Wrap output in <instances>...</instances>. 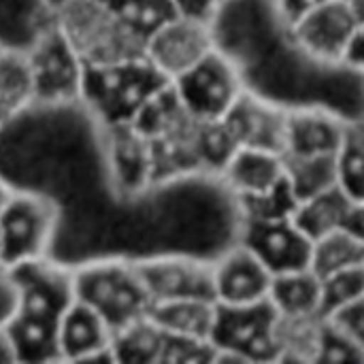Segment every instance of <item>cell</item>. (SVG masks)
Returning <instances> with one entry per match:
<instances>
[{
  "instance_id": "6da1fadb",
  "label": "cell",
  "mask_w": 364,
  "mask_h": 364,
  "mask_svg": "<svg viewBox=\"0 0 364 364\" xmlns=\"http://www.w3.org/2000/svg\"><path fill=\"white\" fill-rule=\"evenodd\" d=\"M171 83L147 55L85 66L79 105L100 128L124 126Z\"/></svg>"
},
{
  "instance_id": "7a4b0ae2",
  "label": "cell",
  "mask_w": 364,
  "mask_h": 364,
  "mask_svg": "<svg viewBox=\"0 0 364 364\" xmlns=\"http://www.w3.org/2000/svg\"><path fill=\"white\" fill-rule=\"evenodd\" d=\"M75 296L94 307L115 331L149 314L151 296L136 260L105 258L73 269Z\"/></svg>"
},
{
  "instance_id": "3957f363",
  "label": "cell",
  "mask_w": 364,
  "mask_h": 364,
  "mask_svg": "<svg viewBox=\"0 0 364 364\" xmlns=\"http://www.w3.org/2000/svg\"><path fill=\"white\" fill-rule=\"evenodd\" d=\"M55 23L85 66L145 55V41L96 0H66Z\"/></svg>"
},
{
  "instance_id": "277c9868",
  "label": "cell",
  "mask_w": 364,
  "mask_h": 364,
  "mask_svg": "<svg viewBox=\"0 0 364 364\" xmlns=\"http://www.w3.org/2000/svg\"><path fill=\"white\" fill-rule=\"evenodd\" d=\"M279 311L264 299L252 305H218L211 343L215 363H279Z\"/></svg>"
},
{
  "instance_id": "5b68a950",
  "label": "cell",
  "mask_w": 364,
  "mask_h": 364,
  "mask_svg": "<svg viewBox=\"0 0 364 364\" xmlns=\"http://www.w3.org/2000/svg\"><path fill=\"white\" fill-rule=\"evenodd\" d=\"M21 58L30 83V107L66 109L79 105L85 64L60 32L58 23Z\"/></svg>"
},
{
  "instance_id": "8992f818",
  "label": "cell",
  "mask_w": 364,
  "mask_h": 364,
  "mask_svg": "<svg viewBox=\"0 0 364 364\" xmlns=\"http://www.w3.org/2000/svg\"><path fill=\"white\" fill-rule=\"evenodd\" d=\"M173 90L183 109L205 122L224 119L247 90L239 60L218 45L190 70L173 81Z\"/></svg>"
},
{
  "instance_id": "52a82bcc",
  "label": "cell",
  "mask_w": 364,
  "mask_h": 364,
  "mask_svg": "<svg viewBox=\"0 0 364 364\" xmlns=\"http://www.w3.org/2000/svg\"><path fill=\"white\" fill-rule=\"evenodd\" d=\"M58 226V205L36 192H11L0 207V264L15 267L47 256Z\"/></svg>"
},
{
  "instance_id": "ba28073f",
  "label": "cell",
  "mask_w": 364,
  "mask_h": 364,
  "mask_svg": "<svg viewBox=\"0 0 364 364\" xmlns=\"http://www.w3.org/2000/svg\"><path fill=\"white\" fill-rule=\"evenodd\" d=\"M360 30V21L348 0H324L288 23V34L299 53L322 66H343Z\"/></svg>"
},
{
  "instance_id": "9c48e42d",
  "label": "cell",
  "mask_w": 364,
  "mask_h": 364,
  "mask_svg": "<svg viewBox=\"0 0 364 364\" xmlns=\"http://www.w3.org/2000/svg\"><path fill=\"white\" fill-rule=\"evenodd\" d=\"M6 269L13 273L19 288L17 316L58 328L60 318L77 299L73 269L47 256L26 260Z\"/></svg>"
},
{
  "instance_id": "30bf717a",
  "label": "cell",
  "mask_w": 364,
  "mask_h": 364,
  "mask_svg": "<svg viewBox=\"0 0 364 364\" xmlns=\"http://www.w3.org/2000/svg\"><path fill=\"white\" fill-rule=\"evenodd\" d=\"M215 47V26L177 15L147 38L145 55L164 77L175 81Z\"/></svg>"
},
{
  "instance_id": "8fae6325",
  "label": "cell",
  "mask_w": 364,
  "mask_h": 364,
  "mask_svg": "<svg viewBox=\"0 0 364 364\" xmlns=\"http://www.w3.org/2000/svg\"><path fill=\"white\" fill-rule=\"evenodd\" d=\"M239 243L250 247L273 275L309 269L311 264L314 241L292 218L243 220Z\"/></svg>"
},
{
  "instance_id": "7c38bea8",
  "label": "cell",
  "mask_w": 364,
  "mask_h": 364,
  "mask_svg": "<svg viewBox=\"0 0 364 364\" xmlns=\"http://www.w3.org/2000/svg\"><path fill=\"white\" fill-rule=\"evenodd\" d=\"M139 273L151 296V305L175 299H211L213 296V267L207 260L166 254L136 260Z\"/></svg>"
},
{
  "instance_id": "4fadbf2b",
  "label": "cell",
  "mask_w": 364,
  "mask_h": 364,
  "mask_svg": "<svg viewBox=\"0 0 364 364\" xmlns=\"http://www.w3.org/2000/svg\"><path fill=\"white\" fill-rule=\"evenodd\" d=\"M350 136V119L322 105L288 107L284 156H337Z\"/></svg>"
},
{
  "instance_id": "5bb4252c",
  "label": "cell",
  "mask_w": 364,
  "mask_h": 364,
  "mask_svg": "<svg viewBox=\"0 0 364 364\" xmlns=\"http://www.w3.org/2000/svg\"><path fill=\"white\" fill-rule=\"evenodd\" d=\"M213 267V296L218 305H252L269 299L273 273L243 243H237Z\"/></svg>"
},
{
  "instance_id": "9a60e30c",
  "label": "cell",
  "mask_w": 364,
  "mask_h": 364,
  "mask_svg": "<svg viewBox=\"0 0 364 364\" xmlns=\"http://www.w3.org/2000/svg\"><path fill=\"white\" fill-rule=\"evenodd\" d=\"M239 147H258L284 154L288 107L277 105L254 90H245L224 117Z\"/></svg>"
},
{
  "instance_id": "2e32d148",
  "label": "cell",
  "mask_w": 364,
  "mask_h": 364,
  "mask_svg": "<svg viewBox=\"0 0 364 364\" xmlns=\"http://www.w3.org/2000/svg\"><path fill=\"white\" fill-rule=\"evenodd\" d=\"M113 328L90 305L75 299L58 324V352L66 363H113Z\"/></svg>"
},
{
  "instance_id": "e0dca14e",
  "label": "cell",
  "mask_w": 364,
  "mask_h": 364,
  "mask_svg": "<svg viewBox=\"0 0 364 364\" xmlns=\"http://www.w3.org/2000/svg\"><path fill=\"white\" fill-rule=\"evenodd\" d=\"M109 134L107 158L109 173L115 181V188L134 194L147 190L156 179V158L145 134H141L132 124L102 128Z\"/></svg>"
},
{
  "instance_id": "ac0fdd59",
  "label": "cell",
  "mask_w": 364,
  "mask_h": 364,
  "mask_svg": "<svg viewBox=\"0 0 364 364\" xmlns=\"http://www.w3.org/2000/svg\"><path fill=\"white\" fill-rule=\"evenodd\" d=\"M218 179L237 200L271 194L286 181L284 154L258 147H239L224 164Z\"/></svg>"
},
{
  "instance_id": "d6986e66",
  "label": "cell",
  "mask_w": 364,
  "mask_h": 364,
  "mask_svg": "<svg viewBox=\"0 0 364 364\" xmlns=\"http://www.w3.org/2000/svg\"><path fill=\"white\" fill-rule=\"evenodd\" d=\"M53 23L51 0H0V53L26 55Z\"/></svg>"
},
{
  "instance_id": "ffe728a7",
  "label": "cell",
  "mask_w": 364,
  "mask_h": 364,
  "mask_svg": "<svg viewBox=\"0 0 364 364\" xmlns=\"http://www.w3.org/2000/svg\"><path fill=\"white\" fill-rule=\"evenodd\" d=\"M218 303L211 299H175L160 301L149 307L151 320L166 333L175 337L209 339L215 322Z\"/></svg>"
},
{
  "instance_id": "44dd1931",
  "label": "cell",
  "mask_w": 364,
  "mask_h": 364,
  "mask_svg": "<svg viewBox=\"0 0 364 364\" xmlns=\"http://www.w3.org/2000/svg\"><path fill=\"white\" fill-rule=\"evenodd\" d=\"M269 301L279 316L303 318L322 314V279L311 269H299L290 273L273 275Z\"/></svg>"
},
{
  "instance_id": "7402d4cb",
  "label": "cell",
  "mask_w": 364,
  "mask_h": 364,
  "mask_svg": "<svg viewBox=\"0 0 364 364\" xmlns=\"http://www.w3.org/2000/svg\"><path fill=\"white\" fill-rule=\"evenodd\" d=\"M166 333L147 314L113 333L111 354L113 363L151 364L162 363Z\"/></svg>"
},
{
  "instance_id": "603a6c76",
  "label": "cell",
  "mask_w": 364,
  "mask_h": 364,
  "mask_svg": "<svg viewBox=\"0 0 364 364\" xmlns=\"http://www.w3.org/2000/svg\"><path fill=\"white\" fill-rule=\"evenodd\" d=\"M352 205L354 203L337 186L333 190H326L314 198L299 203L292 220L311 241H318L346 226Z\"/></svg>"
},
{
  "instance_id": "cb8c5ba5",
  "label": "cell",
  "mask_w": 364,
  "mask_h": 364,
  "mask_svg": "<svg viewBox=\"0 0 364 364\" xmlns=\"http://www.w3.org/2000/svg\"><path fill=\"white\" fill-rule=\"evenodd\" d=\"M284 166L296 203L337 188V156H284Z\"/></svg>"
},
{
  "instance_id": "d4e9b609",
  "label": "cell",
  "mask_w": 364,
  "mask_h": 364,
  "mask_svg": "<svg viewBox=\"0 0 364 364\" xmlns=\"http://www.w3.org/2000/svg\"><path fill=\"white\" fill-rule=\"evenodd\" d=\"M324 316H303L277 320L279 363H316Z\"/></svg>"
},
{
  "instance_id": "484cf974",
  "label": "cell",
  "mask_w": 364,
  "mask_h": 364,
  "mask_svg": "<svg viewBox=\"0 0 364 364\" xmlns=\"http://www.w3.org/2000/svg\"><path fill=\"white\" fill-rule=\"evenodd\" d=\"M363 264L364 243L346 228L335 230V232L314 241L309 269L320 279L326 277V275H333L337 271L352 269V267H363Z\"/></svg>"
},
{
  "instance_id": "4316f807",
  "label": "cell",
  "mask_w": 364,
  "mask_h": 364,
  "mask_svg": "<svg viewBox=\"0 0 364 364\" xmlns=\"http://www.w3.org/2000/svg\"><path fill=\"white\" fill-rule=\"evenodd\" d=\"M96 2L109 9L124 26H128L145 43L160 26L177 17L171 0H96Z\"/></svg>"
},
{
  "instance_id": "83f0119b",
  "label": "cell",
  "mask_w": 364,
  "mask_h": 364,
  "mask_svg": "<svg viewBox=\"0 0 364 364\" xmlns=\"http://www.w3.org/2000/svg\"><path fill=\"white\" fill-rule=\"evenodd\" d=\"M364 296V264L337 271L322 277V314L331 316L333 311L358 301Z\"/></svg>"
},
{
  "instance_id": "f1b7e54d",
  "label": "cell",
  "mask_w": 364,
  "mask_h": 364,
  "mask_svg": "<svg viewBox=\"0 0 364 364\" xmlns=\"http://www.w3.org/2000/svg\"><path fill=\"white\" fill-rule=\"evenodd\" d=\"M316 363L322 364H358L364 363V350L331 318L324 316Z\"/></svg>"
},
{
  "instance_id": "f546056e",
  "label": "cell",
  "mask_w": 364,
  "mask_h": 364,
  "mask_svg": "<svg viewBox=\"0 0 364 364\" xmlns=\"http://www.w3.org/2000/svg\"><path fill=\"white\" fill-rule=\"evenodd\" d=\"M337 186L352 203H364V145L352 134L337 154Z\"/></svg>"
},
{
  "instance_id": "4dcf8cb0",
  "label": "cell",
  "mask_w": 364,
  "mask_h": 364,
  "mask_svg": "<svg viewBox=\"0 0 364 364\" xmlns=\"http://www.w3.org/2000/svg\"><path fill=\"white\" fill-rule=\"evenodd\" d=\"M179 17L215 26L230 0H171Z\"/></svg>"
},
{
  "instance_id": "1f68e13d",
  "label": "cell",
  "mask_w": 364,
  "mask_h": 364,
  "mask_svg": "<svg viewBox=\"0 0 364 364\" xmlns=\"http://www.w3.org/2000/svg\"><path fill=\"white\" fill-rule=\"evenodd\" d=\"M19 314V288L13 273L0 264V331L9 328Z\"/></svg>"
},
{
  "instance_id": "d6a6232c",
  "label": "cell",
  "mask_w": 364,
  "mask_h": 364,
  "mask_svg": "<svg viewBox=\"0 0 364 364\" xmlns=\"http://www.w3.org/2000/svg\"><path fill=\"white\" fill-rule=\"evenodd\" d=\"M326 318H331L341 331H346L364 350V296L350 303V305H346V307H341V309H337V311H333Z\"/></svg>"
},
{
  "instance_id": "836d02e7",
  "label": "cell",
  "mask_w": 364,
  "mask_h": 364,
  "mask_svg": "<svg viewBox=\"0 0 364 364\" xmlns=\"http://www.w3.org/2000/svg\"><path fill=\"white\" fill-rule=\"evenodd\" d=\"M343 66L350 68V70L360 73L364 77V23L360 26V30H358V34H356L350 51H348V58H346V64Z\"/></svg>"
},
{
  "instance_id": "e575fe53",
  "label": "cell",
  "mask_w": 364,
  "mask_h": 364,
  "mask_svg": "<svg viewBox=\"0 0 364 364\" xmlns=\"http://www.w3.org/2000/svg\"><path fill=\"white\" fill-rule=\"evenodd\" d=\"M343 228L350 230L356 239H360L364 243V203H354L352 205Z\"/></svg>"
},
{
  "instance_id": "d590c367",
  "label": "cell",
  "mask_w": 364,
  "mask_h": 364,
  "mask_svg": "<svg viewBox=\"0 0 364 364\" xmlns=\"http://www.w3.org/2000/svg\"><path fill=\"white\" fill-rule=\"evenodd\" d=\"M17 363V354L13 348V341L9 337V331H0V364Z\"/></svg>"
},
{
  "instance_id": "8d00e7d4",
  "label": "cell",
  "mask_w": 364,
  "mask_h": 364,
  "mask_svg": "<svg viewBox=\"0 0 364 364\" xmlns=\"http://www.w3.org/2000/svg\"><path fill=\"white\" fill-rule=\"evenodd\" d=\"M350 134L364 145V117L358 119H350Z\"/></svg>"
},
{
  "instance_id": "74e56055",
  "label": "cell",
  "mask_w": 364,
  "mask_h": 364,
  "mask_svg": "<svg viewBox=\"0 0 364 364\" xmlns=\"http://www.w3.org/2000/svg\"><path fill=\"white\" fill-rule=\"evenodd\" d=\"M350 2V6L354 9V13H356V17H358V21H360V26L364 23V0H348Z\"/></svg>"
},
{
  "instance_id": "f35d334b",
  "label": "cell",
  "mask_w": 364,
  "mask_h": 364,
  "mask_svg": "<svg viewBox=\"0 0 364 364\" xmlns=\"http://www.w3.org/2000/svg\"><path fill=\"white\" fill-rule=\"evenodd\" d=\"M11 192H13V190H9V186L0 179V207H2V205H4V200L11 196Z\"/></svg>"
},
{
  "instance_id": "ab89813d",
  "label": "cell",
  "mask_w": 364,
  "mask_h": 364,
  "mask_svg": "<svg viewBox=\"0 0 364 364\" xmlns=\"http://www.w3.org/2000/svg\"><path fill=\"white\" fill-rule=\"evenodd\" d=\"M64 2H66V0H51V4L55 6V11H58V9H60V6H62Z\"/></svg>"
}]
</instances>
